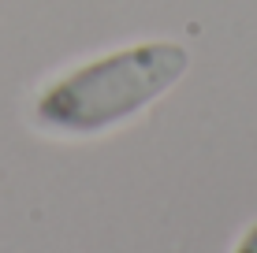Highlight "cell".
<instances>
[{
	"label": "cell",
	"instance_id": "6da1fadb",
	"mask_svg": "<svg viewBox=\"0 0 257 253\" xmlns=\"http://www.w3.org/2000/svg\"><path fill=\"white\" fill-rule=\"evenodd\" d=\"M190 56L175 41H146L75 67L34 101V127L45 134L86 138L131 119L183 78Z\"/></svg>",
	"mask_w": 257,
	"mask_h": 253
},
{
	"label": "cell",
	"instance_id": "7a4b0ae2",
	"mask_svg": "<svg viewBox=\"0 0 257 253\" xmlns=\"http://www.w3.org/2000/svg\"><path fill=\"white\" fill-rule=\"evenodd\" d=\"M235 253H257V223H250V231L242 234V242H238Z\"/></svg>",
	"mask_w": 257,
	"mask_h": 253
}]
</instances>
